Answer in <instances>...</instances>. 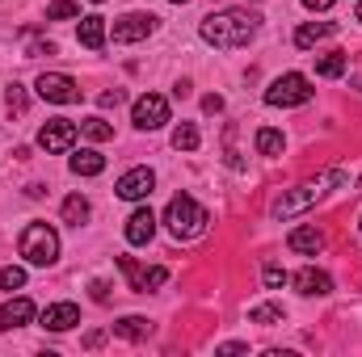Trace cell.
I'll return each instance as SVG.
<instances>
[{
    "mask_svg": "<svg viewBox=\"0 0 362 357\" xmlns=\"http://www.w3.org/2000/svg\"><path fill=\"white\" fill-rule=\"evenodd\" d=\"M257 13H249V8H219V13H211V17H202V25H198V34L211 42V47H219V51H236V47H249V38L257 34Z\"/></svg>",
    "mask_w": 362,
    "mask_h": 357,
    "instance_id": "obj_1",
    "label": "cell"
},
{
    "mask_svg": "<svg viewBox=\"0 0 362 357\" xmlns=\"http://www.w3.org/2000/svg\"><path fill=\"white\" fill-rule=\"evenodd\" d=\"M165 223H169V236H173V240H198V236L206 231L211 214H206L189 193H177V198L169 202V210H165Z\"/></svg>",
    "mask_w": 362,
    "mask_h": 357,
    "instance_id": "obj_2",
    "label": "cell"
},
{
    "mask_svg": "<svg viewBox=\"0 0 362 357\" xmlns=\"http://www.w3.org/2000/svg\"><path fill=\"white\" fill-rule=\"evenodd\" d=\"M21 257L30 261V265H38V269H47V265H55L59 261V231L55 227H47V223H30L25 231H21Z\"/></svg>",
    "mask_w": 362,
    "mask_h": 357,
    "instance_id": "obj_3",
    "label": "cell"
},
{
    "mask_svg": "<svg viewBox=\"0 0 362 357\" xmlns=\"http://www.w3.org/2000/svg\"><path fill=\"white\" fill-rule=\"evenodd\" d=\"M329 185H346V173H337V169H333V173H325V177L312 181V185H299V189L282 193V198L274 202V214H278V219H291V214L308 210V206H312V202H316V198H320V193L329 189Z\"/></svg>",
    "mask_w": 362,
    "mask_h": 357,
    "instance_id": "obj_4",
    "label": "cell"
},
{
    "mask_svg": "<svg viewBox=\"0 0 362 357\" xmlns=\"http://www.w3.org/2000/svg\"><path fill=\"white\" fill-rule=\"evenodd\" d=\"M308 101H312V80L299 76V72L278 76L266 89V105H274V109H291V105H308Z\"/></svg>",
    "mask_w": 362,
    "mask_h": 357,
    "instance_id": "obj_5",
    "label": "cell"
},
{
    "mask_svg": "<svg viewBox=\"0 0 362 357\" xmlns=\"http://www.w3.org/2000/svg\"><path fill=\"white\" fill-rule=\"evenodd\" d=\"M34 89H38L42 101H55V105H76V101H81V85H76L68 72H42Z\"/></svg>",
    "mask_w": 362,
    "mask_h": 357,
    "instance_id": "obj_6",
    "label": "cell"
},
{
    "mask_svg": "<svg viewBox=\"0 0 362 357\" xmlns=\"http://www.w3.org/2000/svg\"><path fill=\"white\" fill-rule=\"evenodd\" d=\"M131 122H135L139 131H156V126H165V122H169V101H165L160 92H144V97L131 105Z\"/></svg>",
    "mask_w": 362,
    "mask_h": 357,
    "instance_id": "obj_7",
    "label": "cell"
},
{
    "mask_svg": "<svg viewBox=\"0 0 362 357\" xmlns=\"http://www.w3.org/2000/svg\"><path fill=\"white\" fill-rule=\"evenodd\" d=\"M72 143H76V122H68V118L42 122V131H38V147L42 152H68Z\"/></svg>",
    "mask_w": 362,
    "mask_h": 357,
    "instance_id": "obj_8",
    "label": "cell"
},
{
    "mask_svg": "<svg viewBox=\"0 0 362 357\" xmlns=\"http://www.w3.org/2000/svg\"><path fill=\"white\" fill-rule=\"evenodd\" d=\"M114 189H118L122 202H144V198H152V189H156V173H152V169H131V173L118 177Z\"/></svg>",
    "mask_w": 362,
    "mask_h": 357,
    "instance_id": "obj_9",
    "label": "cell"
},
{
    "mask_svg": "<svg viewBox=\"0 0 362 357\" xmlns=\"http://www.w3.org/2000/svg\"><path fill=\"white\" fill-rule=\"evenodd\" d=\"M118 269L127 273V282H131V290H139V294H148V290H156V286H165L169 282V269L152 265V269H139L131 257H118Z\"/></svg>",
    "mask_w": 362,
    "mask_h": 357,
    "instance_id": "obj_10",
    "label": "cell"
},
{
    "mask_svg": "<svg viewBox=\"0 0 362 357\" xmlns=\"http://www.w3.org/2000/svg\"><path fill=\"white\" fill-rule=\"evenodd\" d=\"M156 30V17L152 13H127L114 21V42H139Z\"/></svg>",
    "mask_w": 362,
    "mask_h": 357,
    "instance_id": "obj_11",
    "label": "cell"
},
{
    "mask_svg": "<svg viewBox=\"0 0 362 357\" xmlns=\"http://www.w3.org/2000/svg\"><path fill=\"white\" fill-rule=\"evenodd\" d=\"M291 286H295L299 294H308V298H316V294H329V290H333V277H329L325 269L308 265V269H299V273L291 277Z\"/></svg>",
    "mask_w": 362,
    "mask_h": 357,
    "instance_id": "obj_12",
    "label": "cell"
},
{
    "mask_svg": "<svg viewBox=\"0 0 362 357\" xmlns=\"http://www.w3.org/2000/svg\"><path fill=\"white\" fill-rule=\"evenodd\" d=\"M76 324H81V307L76 303H55V307L42 311V328H51V332H68Z\"/></svg>",
    "mask_w": 362,
    "mask_h": 357,
    "instance_id": "obj_13",
    "label": "cell"
},
{
    "mask_svg": "<svg viewBox=\"0 0 362 357\" xmlns=\"http://www.w3.org/2000/svg\"><path fill=\"white\" fill-rule=\"evenodd\" d=\"M156 236V214L148 206H139L131 219H127V244H148Z\"/></svg>",
    "mask_w": 362,
    "mask_h": 357,
    "instance_id": "obj_14",
    "label": "cell"
},
{
    "mask_svg": "<svg viewBox=\"0 0 362 357\" xmlns=\"http://www.w3.org/2000/svg\"><path fill=\"white\" fill-rule=\"evenodd\" d=\"M30 320H34V303L30 298H8L0 307V332H13V328H21Z\"/></svg>",
    "mask_w": 362,
    "mask_h": 357,
    "instance_id": "obj_15",
    "label": "cell"
},
{
    "mask_svg": "<svg viewBox=\"0 0 362 357\" xmlns=\"http://www.w3.org/2000/svg\"><path fill=\"white\" fill-rule=\"evenodd\" d=\"M286 244H291V253L316 257V253L325 248V231H320V227H295V231L286 236Z\"/></svg>",
    "mask_w": 362,
    "mask_h": 357,
    "instance_id": "obj_16",
    "label": "cell"
},
{
    "mask_svg": "<svg viewBox=\"0 0 362 357\" xmlns=\"http://www.w3.org/2000/svg\"><path fill=\"white\" fill-rule=\"evenodd\" d=\"M333 34H337V21H308V25L295 30V47L308 51V47H316L320 38H333Z\"/></svg>",
    "mask_w": 362,
    "mask_h": 357,
    "instance_id": "obj_17",
    "label": "cell"
},
{
    "mask_svg": "<svg viewBox=\"0 0 362 357\" xmlns=\"http://www.w3.org/2000/svg\"><path fill=\"white\" fill-rule=\"evenodd\" d=\"M76 38H81V47H89V51H101L105 47V17H81V30H76Z\"/></svg>",
    "mask_w": 362,
    "mask_h": 357,
    "instance_id": "obj_18",
    "label": "cell"
},
{
    "mask_svg": "<svg viewBox=\"0 0 362 357\" xmlns=\"http://www.w3.org/2000/svg\"><path fill=\"white\" fill-rule=\"evenodd\" d=\"M72 173H76V177H101V173H105V156H101V152H76V156H72Z\"/></svg>",
    "mask_w": 362,
    "mask_h": 357,
    "instance_id": "obj_19",
    "label": "cell"
},
{
    "mask_svg": "<svg viewBox=\"0 0 362 357\" xmlns=\"http://www.w3.org/2000/svg\"><path fill=\"white\" fill-rule=\"evenodd\" d=\"M114 332H118L122 341H144V337L152 332V324H148L144 315H122V320L114 324Z\"/></svg>",
    "mask_w": 362,
    "mask_h": 357,
    "instance_id": "obj_20",
    "label": "cell"
},
{
    "mask_svg": "<svg viewBox=\"0 0 362 357\" xmlns=\"http://www.w3.org/2000/svg\"><path fill=\"white\" fill-rule=\"evenodd\" d=\"M341 72H346V55H341V51H333V55H320V59H316V76L337 80Z\"/></svg>",
    "mask_w": 362,
    "mask_h": 357,
    "instance_id": "obj_21",
    "label": "cell"
},
{
    "mask_svg": "<svg viewBox=\"0 0 362 357\" xmlns=\"http://www.w3.org/2000/svg\"><path fill=\"white\" fill-rule=\"evenodd\" d=\"M81 135L93 139V143H105V139H114V126H110L105 118H85V122H81Z\"/></svg>",
    "mask_w": 362,
    "mask_h": 357,
    "instance_id": "obj_22",
    "label": "cell"
},
{
    "mask_svg": "<svg viewBox=\"0 0 362 357\" xmlns=\"http://www.w3.org/2000/svg\"><path fill=\"white\" fill-rule=\"evenodd\" d=\"M89 219V202L81 198V193H72L68 202H64V223H72V227H81Z\"/></svg>",
    "mask_w": 362,
    "mask_h": 357,
    "instance_id": "obj_23",
    "label": "cell"
},
{
    "mask_svg": "<svg viewBox=\"0 0 362 357\" xmlns=\"http://www.w3.org/2000/svg\"><path fill=\"white\" fill-rule=\"evenodd\" d=\"M198 143H202V135H198L194 122H181L177 131H173V147H177V152H194Z\"/></svg>",
    "mask_w": 362,
    "mask_h": 357,
    "instance_id": "obj_24",
    "label": "cell"
},
{
    "mask_svg": "<svg viewBox=\"0 0 362 357\" xmlns=\"http://www.w3.org/2000/svg\"><path fill=\"white\" fill-rule=\"evenodd\" d=\"M282 143H286V139H282V131H270V126H262V131H257V152H262V156H278V152H282Z\"/></svg>",
    "mask_w": 362,
    "mask_h": 357,
    "instance_id": "obj_25",
    "label": "cell"
},
{
    "mask_svg": "<svg viewBox=\"0 0 362 357\" xmlns=\"http://www.w3.org/2000/svg\"><path fill=\"white\" fill-rule=\"evenodd\" d=\"M282 315H286V311H282L278 303H262V307L249 311V324H282Z\"/></svg>",
    "mask_w": 362,
    "mask_h": 357,
    "instance_id": "obj_26",
    "label": "cell"
},
{
    "mask_svg": "<svg viewBox=\"0 0 362 357\" xmlns=\"http://www.w3.org/2000/svg\"><path fill=\"white\" fill-rule=\"evenodd\" d=\"M25 286V269L21 265H4L0 269V290H21Z\"/></svg>",
    "mask_w": 362,
    "mask_h": 357,
    "instance_id": "obj_27",
    "label": "cell"
},
{
    "mask_svg": "<svg viewBox=\"0 0 362 357\" xmlns=\"http://www.w3.org/2000/svg\"><path fill=\"white\" fill-rule=\"evenodd\" d=\"M81 13V4L76 0H51V8H47V17L51 21H68V17H76Z\"/></svg>",
    "mask_w": 362,
    "mask_h": 357,
    "instance_id": "obj_28",
    "label": "cell"
},
{
    "mask_svg": "<svg viewBox=\"0 0 362 357\" xmlns=\"http://www.w3.org/2000/svg\"><path fill=\"white\" fill-rule=\"evenodd\" d=\"M262 277H266V286H270V290H278V286H286V282H291V277H286V269H278V265H266Z\"/></svg>",
    "mask_w": 362,
    "mask_h": 357,
    "instance_id": "obj_29",
    "label": "cell"
},
{
    "mask_svg": "<svg viewBox=\"0 0 362 357\" xmlns=\"http://www.w3.org/2000/svg\"><path fill=\"white\" fill-rule=\"evenodd\" d=\"M8 114H25V92H21V85L8 89Z\"/></svg>",
    "mask_w": 362,
    "mask_h": 357,
    "instance_id": "obj_30",
    "label": "cell"
},
{
    "mask_svg": "<svg viewBox=\"0 0 362 357\" xmlns=\"http://www.w3.org/2000/svg\"><path fill=\"white\" fill-rule=\"evenodd\" d=\"M101 105H105V109H114V105H122V89H110V92H101Z\"/></svg>",
    "mask_w": 362,
    "mask_h": 357,
    "instance_id": "obj_31",
    "label": "cell"
},
{
    "mask_svg": "<svg viewBox=\"0 0 362 357\" xmlns=\"http://www.w3.org/2000/svg\"><path fill=\"white\" fill-rule=\"evenodd\" d=\"M202 109H206V114H219V109H223V97H215V92L202 97Z\"/></svg>",
    "mask_w": 362,
    "mask_h": 357,
    "instance_id": "obj_32",
    "label": "cell"
},
{
    "mask_svg": "<svg viewBox=\"0 0 362 357\" xmlns=\"http://www.w3.org/2000/svg\"><path fill=\"white\" fill-rule=\"evenodd\" d=\"M337 0H303V8H312V13H325V8H333Z\"/></svg>",
    "mask_w": 362,
    "mask_h": 357,
    "instance_id": "obj_33",
    "label": "cell"
},
{
    "mask_svg": "<svg viewBox=\"0 0 362 357\" xmlns=\"http://www.w3.org/2000/svg\"><path fill=\"white\" fill-rule=\"evenodd\" d=\"M89 290H93V298H97V303H105V298H110V286H105V282H93Z\"/></svg>",
    "mask_w": 362,
    "mask_h": 357,
    "instance_id": "obj_34",
    "label": "cell"
},
{
    "mask_svg": "<svg viewBox=\"0 0 362 357\" xmlns=\"http://www.w3.org/2000/svg\"><path fill=\"white\" fill-rule=\"evenodd\" d=\"M219 353H223V357H232V353H245V345H236V341H232V345H219Z\"/></svg>",
    "mask_w": 362,
    "mask_h": 357,
    "instance_id": "obj_35",
    "label": "cell"
},
{
    "mask_svg": "<svg viewBox=\"0 0 362 357\" xmlns=\"http://www.w3.org/2000/svg\"><path fill=\"white\" fill-rule=\"evenodd\" d=\"M358 21H362V0H358Z\"/></svg>",
    "mask_w": 362,
    "mask_h": 357,
    "instance_id": "obj_36",
    "label": "cell"
},
{
    "mask_svg": "<svg viewBox=\"0 0 362 357\" xmlns=\"http://www.w3.org/2000/svg\"><path fill=\"white\" fill-rule=\"evenodd\" d=\"M173 4H185V0H173Z\"/></svg>",
    "mask_w": 362,
    "mask_h": 357,
    "instance_id": "obj_37",
    "label": "cell"
},
{
    "mask_svg": "<svg viewBox=\"0 0 362 357\" xmlns=\"http://www.w3.org/2000/svg\"><path fill=\"white\" fill-rule=\"evenodd\" d=\"M358 189H362V177H358Z\"/></svg>",
    "mask_w": 362,
    "mask_h": 357,
    "instance_id": "obj_38",
    "label": "cell"
},
{
    "mask_svg": "<svg viewBox=\"0 0 362 357\" xmlns=\"http://www.w3.org/2000/svg\"><path fill=\"white\" fill-rule=\"evenodd\" d=\"M93 4H101V0H93Z\"/></svg>",
    "mask_w": 362,
    "mask_h": 357,
    "instance_id": "obj_39",
    "label": "cell"
},
{
    "mask_svg": "<svg viewBox=\"0 0 362 357\" xmlns=\"http://www.w3.org/2000/svg\"><path fill=\"white\" fill-rule=\"evenodd\" d=\"M358 227H362V219H358Z\"/></svg>",
    "mask_w": 362,
    "mask_h": 357,
    "instance_id": "obj_40",
    "label": "cell"
}]
</instances>
